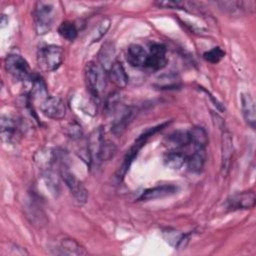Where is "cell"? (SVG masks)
<instances>
[{"label":"cell","mask_w":256,"mask_h":256,"mask_svg":"<svg viewBox=\"0 0 256 256\" xmlns=\"http://www.w3.org/2000/svg\"><path fill=\"white\" fill-rule=\"evenodd\" d=\"M64 59V51L57 45L41 46L37 53V61L39 67L47 72L57 70Z\"/></svg>","instance_id":"obj_2"},{"label":"cell","mask_w":256,"mask_h":256,"mask_svg":"<svg viewBox=\"0 0 256 256\" xmlns=\"http://www.w3.org/2000/svg\"><path fill=\"white\" fill-rule=\"evenodd\" d=\"M187 156L177 149H173L164 155V163L170 169H180L186 164Z\"/></svg>","instance_id":"obj_23"},{"label":"cell","mask_w":256,"mask_h":256,"mask_svg":"<svg viewBox=\"0 0 256 256\" xmlns=\"http://www.w3.org/2000/svg\"><path fill=\"white\" fill-rule=\"evenodd\" d=\"M179 79L174 74H168L164 75L159 78L157 86L161 89H173L175 87H178Z\"/></svg>","instance_id":"obj_29"},{"label":"cell","mask_w":256,"mask_h":256,"mask_svg":"<svg viewBox=\"0 0 256 256\" xmlns=\"http://www.w3.org/2000/svg\"><path fill=\"white\" fill-rule=\"evenodd\" d=\"M206 162V151L205 148H195V151L187 157V167L189 171L193 173H199Z\"/></svg>","instance_id":"obj_19"},{"label":"cell","mask_w":256,"mask_h":256,"mask_svg":"<svg viewBox=\"0 0 256 256\" xmlns=\"http://www.w3.org/2000/svg\"><path fill=\"white\" fill-rule=\"evenodd\" d=\"M22 124L21 122L10 116H2L1 119V136L2 140L7 143L16 142L18 138L21 137L22 133Z\"/></svg>","instance_id":"obj_8"},{"label":"cell","mask_w":256,"mask_h":256,"mask_svg":"<svg viewBox=\"0 0 256 256\" xmlns=\"http://www.w3.org/2000/svg\"><path fill=\"white\" fill-rule=\"evenodd\" d=\"M109 27H110V20L106 18L95 29V31L93 33V37H92V43L99 41L106 34Z\"/></svg>","instance_id":"obj_30"},{"label":"cell","mask_w":256,"mask_h":256,"mask_svg":"<svg viewBox=\"0 0 256 256\" xmlns=\"http://www.w3.org/2000/svg\"><path fill=\"white\" fill-rule=\"evenodd\" d=\"M54 6L51 2L38 1L35 4L33 18L37 34L44 35L51 30L54 20Z\"/></svg>","instance_id":"obj_3"},{"label":"cell","mask_w":256,"mask_h":256,"mask_svg":"<svg viewBox=\"0 0 256 256\" xmlns=\"http://www.w3.org/2000/svg\"><path fill=\"white\" fill-rule=\"evenodd\" d=\"M57 155L56 153L49 148H43L37 151L34 155V161L35 163L41 168L45 169L46 171H49L52 165L56 162Z\"/></svg>","instance_id":"obj_18"},{"label":"cell","mask_w":256,"mask_h":256,"mask_svg":"<svg viewBox=\"0 0 256 256\" xmlns=\"http://www.w3.org/2000/svg\"><path fill=\"white\" fill-rule=\"evenodd\" d=\"M221 172L224 176H226L229 172L231 165V158L233 155V140L231 133L227 129L222 130V138H221Z\"/></svg>","instance_id":"obj_11"},{"label":"cell","mask_w":256,"mask_h":256,"mask_svg":"<svg viewBox=\"0 0 256 256\" xmlns=\"http://www.w3.org/2000/svg\"><path fill=\"white\" fill-rule=\"evenodd\" d=\"M43 115L50 119L59 120L65 116L66 106L64 101L58 96H48L40 104Z\"/></svg>","instance_id":"obj_7"},{"label":"cell","mask_w":256,"mask_h":256,"mask_svg":"<svg viewBox=\"0 0 256 256\" xmlns=\"http://www.w3.org/2000/svg\"><path fill=\"white\" fill-rule=\"evenodd\" d=\"M166 47L161 43H153L150 46L148 52V61L146 68H150L154 71L164 68L167 64Z\"/></svg>","instance_id":"obj_10"},{"label":"cell","mask_w":256,"mask_h":256,"mask_svg":"<svg viewBox=\"0 0 256 256\" xmlns=\"http://www.w3.org/2000/svg\"><path fill=\"white\" fill-rule=\"evenodd\" d=\"M256 195L252 190L242 191L229 197L226 202L228 210H246L251 209L255 206Z\"/></svg>","instance_id":"obj_9"},{"label":"cell","mask_w":256,"mask_h":256,"mask_svg":"<svg viewBox=\"0 0 256 256\" xmlns=\"http://www.w3.org/2000/svg\"><path fill=\"white\" fill-rule=\"evenodd\" d=\"M133 112L134 111L130 107H125L120 110L111 126V131L114 135L121 136L124 133V131L129 126L130 122L132 121Z\"/></svg>","instance_id":"obj_14"},{"label":"cell","mask_w":256,"mask_h":256,"mask_svg":"<svg viewBox=\"0 0 256 256\" xmlns=\"http://www.w3.org/2000/svg\"><path fill=\"white\" fill-rule=\"evenodd\" d=\"M225 56V52L220 47H213L203 54V58L212 64L219 63Z\"/></svg>","instance_id":"obj_28"},{"label":"cell","mask_w":256,"mask_h":256,"mask_svg":"<svg viewBox=\"0 0 256 256\" xmlns=\"http://www.w3.org/2000/svg\"><path fill=\"white\" fill-rule=\"evenodd\" d=\"M241 110L247 124L254 129L256 124V109L254 100L249 93H242L241 95Z\"/></svg>","instance_id":"obj_15"},{"label":"cell","mask_w":256,"mask_h":256,"mask_svg":"<svg viewBox=\"0 0 256 256\" xmlns=\"http://www.w3.org/2000/svg\"><path fill=\"white\" fill-rule=\"evenodd\" d=\"M108 75L111 82L118 88H125L128 84L129 77L123 65L118 61H115L111 65V67L108 70Z\"/></svg>","instance_id":"obj_16"},{"label":"cell","mask_w":256,"mask_h":256,"mask_svg":"<svg viewBox=\"0 0 256 256\" xmlns=\"http://www.w3.org/2000/svg\"><path fill=\"white\" fill-rule=\"evenodd\" d=\"M126 59L132 67L146 68L148 61V52L139 44H132L128 47Z\"/></svg>","instance_id":"obj_12"},{"label":"cell","mask_w":256,"mask_h":256,"mask_svg":"<svg viewBox=\"0 0 256 256\" xmlns=\"http://www.w3.org/2000/svg\"><path fill=\"white\" fill-rule=\"evenodd\" d=\"M60 176L75 200L80 204L85 203L88 199V191L83 183L65 166L61 167Z\"/></svg>","instance_id":"obj_6"},{"label":"cell","mask_w":256,"mask_h":256,"mask_svg":"<svg viewBox=\"0 0 256 256\" xmlns=\"http://www.w3.org/2000/svg\"><path fill=\"white\" fill-rule=\"evenodd\" d=\"M56 254H60V255H85V254H87V252L74 239L65 238L61 241L59 248H57Z\"/></svg>","instance_id":"obj_20"},{"label":"cell","mask_w":256,"mask_h":256,"mask_svg":"<svg viewBox=\"0 0 256 256\" xmlns=\"http://www.w3.org/2000/svg\"><path fill=\"white\" fill-rule=\"evenodd\" d=\"M31 95H32L33 98L40 99L42 101L49 96L46 84L44 83L43 79L38 75H35V76L32 77Z\"/></svg>","instance_id":"obj_24"},{"label":"cell","mask_w":256,"mask_h":256,"mask_svg":"<svg viewBox=\"0 0 256 256\" xmlns=\"http://www.w3.org/2000/svg\"><path fill=\"white\" fill-rule=\"evenodd\" d=\"M162 126H163V125H159V126L150 128V129H148L147 131H145L143 134H141V135L136 139V141L134 142V144H133V145L130 147V149L127 151V153H126V155H125V157H124V161H123V163H122V165H121V167H120V169H119V171H118L117 177H118L119 179H122V178L124 177V175L126 174L127 170L129 169V167H130L132 161H133L134 158L137 156V154H138V152L140 151V149L145 145L147 139H148L150 136H152L155 132H157L159 129H161Z\"/></svg>","instance_id":"obj_5"},{"label":"cell","mask_w":256,"mask_h":256,"mask_svg":"<svg viewBox=\"0 0 256 256\" xmlns=\"http://www.w3.org/2000/svg\"><path fill=\"white\" fill-rule=\"evenodd\" d=\"M8 23V18L6 17V15H2L1 16V24H2V27H4L6 24Z\"/></svg>","instance_id":"obj_31"},{"label":"cell","mask_w":256,"mask_h":256,"mask_svg":"<svg viewBox=\"0 0 256 256\" xmlns=\"http://www.w3.org/2000/svg\"><path fill=\"white\" fill-rule=\"evenodd\" d=\"M58 33L67 41H74L78 35V29L73 22L64 21L58 27Z\"/></svg>","instance_id":"obj_26"},{"label":"cell","mask_w":256,"mask_h":256,"mask_svg":"<svg viewBox=\"0 0 256 256\" xmlns=\"http://www.w3.org/2000/svg\"><path fill=\"white\" fill-rule=\"evenodd\" d=\"M84 76L89 94L93 99H98L106 87L105 69L99 63L90 61L85 66Z\"/></svg>","instance_id":"obj_1"},{"label":"cell","mask_w":256,"mask_h":256,"mask_svg":"<svg viewBox=\"0 0 256 256\" xmlns=\"http://www.w3.org/2000/svg\"><path fill=\"white\" fill-rule=\"evenodd\" d=\"M191 144L195 148H205L208 144V135L202 127H194L190 130Z\"/></svg>","instance_id":"obj_25"},{"label":"cell","mask_w":256,"mask_h":256,"mask_svg":"<svg viewBox=\"0 0 256 256\" xmlns=\"http://www.w3.org/2000/svg\"><path fill=\"white\" fill-rule=\"evenodd\" d=\"M115 56V49L112 43L106 42L102 45L99 53H98V60L99 64L106 70L111 67V65L115 62L114 59Z\"/></svg>","instance_id":"obj_22"},{"label":"cell","mask_w":256,"mask_h":256,"mask_svg":"<svg viewBox=\"0 0 256 256\" xmlns=\"http://www.w3.org/2000/svg\"><path fill=\"white\" fill-rule=\"evenodd\" d=\"M177 189L178 188L175 185L171 184L155 186L145 190L139 197V201H151L155 199H161L176 193Z\"/></svg>","instance_id":"obj_13"},{"label":"cell","mask_w":256,"mask_h":256,"mask_svg":"<svg viewBox=\"0 0 256 256\" xmlns=\"http://www.w3.org/2000/svg\"><path fill=\"white\" fill-rule=\"evenodd\" d=\"M162 235H163V238L165 239V241L176 249L184 248L189 239L187 234L177 231L175 229H171V228H167V229L163 230Z\"/></svg>","instance_id":"obj_17"},{"label":"cell","mask_w":256,"mask_h":256,"mask_svg":"<svg viewBox=\"0 0 256 256\" xmlns=\"http://www.w3.org/2000/svg\"><path fill=\"white\" fill-rule=\"evenodd\" d=\"M120 102H121V95L119 92L114 91V92L110 93L105 100L104 109H105L106 113H108V114L114 113L118 109Z\"/></svg>","instance_id":"obj_27"},{"label":"cell","mask_w":256,"mask_h":256,"mask_svg":"<svg viewBox=\"0 0 256 256\" xmlns=\"http://www.w3.org/2000/svg\"><path fill=\"white\" fill-rule=\"evenodd\" d=\"M4 66L7 73L18 81L32 79L31 69L28 62L19 54H9L5 59Z\"/></svg>","instance_id":"obj_4"},{"label":"cell","mask_w":256,"mask_h":256,"mask_svg":"<svg viewBox=\"0 0 256 256\" xmlns=\"http://www.w3.org/2000/svg\"><path fill=\"white\" fill-rule=\"evenodd\" d=\"M168 144L173 148V149H178V148H183L185 146H188L191 144V135H190V130H178L170 134L167 138Z\"/></svg>","instance_id":"obj_21"}]
</instances>
